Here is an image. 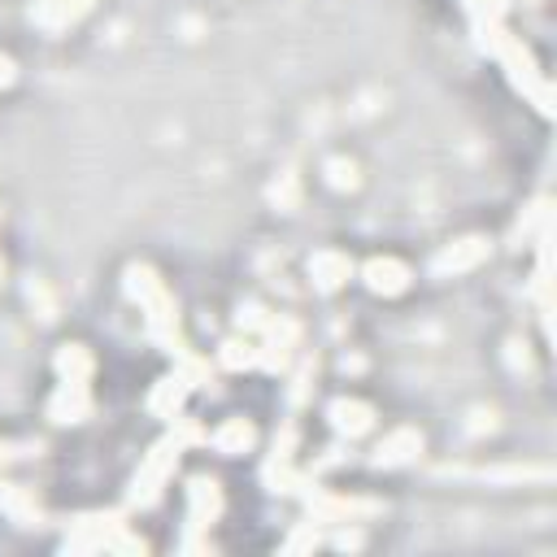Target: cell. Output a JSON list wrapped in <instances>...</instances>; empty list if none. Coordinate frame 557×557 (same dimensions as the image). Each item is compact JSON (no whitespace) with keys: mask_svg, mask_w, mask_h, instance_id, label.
I'll use <instances>...</instances> for the list:
<instances>
[{"mask_svg":"<svg viewBox=\"0 0 557 557\" xmlns=\"http://www.w3.org/2000/svg\"><path fill=\"white\" fill-rule=\"evenodd\" d=\"M470 26H474V48L487 52V57L505 70L509 87H513L522 100H531V104L548 117V113H553V87H548V78L540 74L535 52H531L505 22H470Z\"/></svg>","mask_w":557,"mask_h":557,"instance_id":"cell-1","label":"cell"},{"mask_svg":"<svg viewBox=\"0 0 557 557\" xmlns=\"http://www.w3.org/2000/svg\"><path fill=\"white\" fill-rule=\"evenodd\" d=\"M122 287H126V296L139 305L148 339H152L161 352L178 357V352L187 348V339H183V326H178V305H174V296H170L165 278H161L152 265H139V261H135V265H126Z\"/></svg>","mask_w":557,"mask_h":557,"instance_id":"cell-2","label":"cell"},{"mask_svg":"<svg viewBox=\"0 0 557 557\" xmlns=\"http://www.w3.org/2000/svg\"><path fill=\"white\" fill-rule=\"evenodd\" d=\"M183 453H187L183 440H178L174 431H165V435L139 457V470H135V479H131V487H126V505H131V509H152V505H161L165 483L174 479V466H178Z\"/></svg>","mask_w":557,"mask_h":557,"instance_id":"cell-3","label":"cell"},{"mask_svg":"<svg viewBox=\"0 0 557 557\" xmlns=\"http://www.w3.org/2000/svg\"><path fill=\"white\" fill-rule=\"evenodd\" d=\"M222 518V483L213 474H191L187 479V535H183V553L209 548V540H200L213 522Z\"/></svg>","mask_w":557,"mask_h":557,"instance_id":"cell-4","label":"cell"},{"mask_svg":"<svg viewBox=\"0 0 557 557\" xmlns=\"http://www.w3.org/2000/svg\"><path fill=\"white\" fill-rule=\"evenodd\" d=\"M300 500L309 505V518H318V522H366V518H379V513H383V500L326 492V487H318V483H309V487L300 492Z\"/></svg>","mask_w":557,"mask_h":557,"instance_id":"cell-5","label":"cell"},{"mask_svg":"<svg viewBox=\"0 0 557 557\" xmlns=\"http://www.w3.org/2000/svg\"><path fill=\"white\" fill-rule=\"evenodd\" d=\"M122 527H126V518H122L117 509L83 513V518H74V522L65 527L61 548H65V553H100V548H109V540H113Z\"/></svg>","mask_w":557,"mask_h":557,"instance_id":"cell-6","label":"cell"},{"mask_svg":"<svg viewBox=\"0 0 557 557\" xmlns=\"http://www.w3.org/2000/svg\"><path fill=\"white\" fill-rule=\"evenodd\" d=\"M487 257H492V244H487L483 235H461V239L444 244V248L431 257V274H435V278H457V274L479 270Z\"/></svg>","mask_w":557,"mask_h":557,"instance_id":"cell-7","label":"cell"},{"mask_svg":"<svg viewBox=\"0 0 557 557\" xmlns=\"http://www.w3.org/2000/svg\"><path fill=\"white\" fill-rule=\"evenodd\" d=\"M326 422H331V431L339 440H361V435H370L379 426V413H374V405H366L357 396H335L326 405Z\"/></svg>","mask_w":557,"mask_h":557,"instance_id":"cell-8","label":"cell"},{"mask_svg":"<svg viewBox=\"0 0 557 557\" xmlns=\"http://www.w3.org/2000/svg\"><path fill=\"white\" fill-rule=\"evenodd\" d=\"M48 418L57 426L87 422L91 418V387H87V379H61L57 392L48 396Z\"/></svg>","mask_w":557,"mask_h":557,"instance_id":"cell-9","label":"cell"},{"mask_svg":"<svg viewBox=\"0 0 557 557\" xmlns=\"http://www.w3.org/2000/svg\"><path fill=\"white\" fill-rule=\"evenodd\" d=\"M418 457H422V431H418V426H392V431L374 444L370 466H374V470H400V466H409V461H418Z\"/></svg>","mask_w":557,"mask_h":557,"instance_id":"cell-10","label":"cell"},{"mask_svg":"<svg viewBox=\"0 0 557 557\" xmlns=\"http://www.w3.org/2000/svg\"><path fill=\"white\" fill-rule=\"evenodd\" d=\"M91 4H96V0H35V4L26 9V17H30V26H39V30H48V35H61V30L78 26V22L91 13Z\"/></svg>","mask_w":557,"mask_h":557,"instance_id":"cell-11","label":"cell"},{"mask_svg":"<svg viewBox=\"0 0 557 557\" xmlns=\"http://www.w3.org/2000/svg\"><path fill=\"white\" fill-rule=\"evenodd\" d=\"M361 283H366V292H374V296H400V292H409L413 270H409L400 257H370V261L361 265Z\"/></svg>","mask_w":557,"mask_h":557,"instance_id":"cell-12","label":"cell"},{"mask_svg":"<svg viewBox=\"0 0 557 557\" xmlns=\"http://www.w3.org/2000/svg\"><path fill=\"white\" fill-rule=\"evenodd\" d=\"M348 278H352V257H348V252H339V248H318V252L309 257V283H313V292L331 296V292H339Z\"/></svg>","mask_w":557,"mask_h":557,"instance_id":"cell-13","label":"cell"},{"mask_svg":"<svg viewBox=\"0 0 557 557\" xmlns=\"http://www.w3.org/2000/svg\"><path fill=\"white\" fill-rule=\"evenodd\" d=\"M187 383H183V374L174 370V374H161L157 383H152V392H148V413L152 418H161V422H170V418H178L183 413V400H187Z\"/></svg>","mask_w":557,"mask_h":557,"instance_id":"cell-14","label":"cell"},{"mask_svg":"<svg viewBox=\"0 0 557 557\" xmlns=\"http://www.w3.org/2000/svg\"><path fill=\"white\" fill-rule=\"evenodd\" d=\"M0 513H9L17 527H39L44 522V509H39L35 492L22 487V483H9V479H0Z\"/></svg>","mask_w":557,"mask_h":557,"instance_id":"cell-15","label":"cell"},{"mask_svg":"<svg viewBox=\"0 0 557 557\" xmlns=\"http://www.w3.org/2000/svg\"><path fill=\"white\" fill-rule=\"evenodd\" d=\"M209 444L222 453V457H239V453H252L257 444V426L248 418H226L209 431Z\"/></svg>","mask_w":557,"mask_h":557,"instance_id":"cell-16","label":"cell"},{"mask_svg":"<svg viewBox=\"0 0 557 557\" xmlns=\"http://www.w3.org/2000/svg\"><path fill=\"white\" fill-rule=\"evenodd\" d=\"M261 483H265V492H274V496H300V492L313 483V474H309V470H296V466L283 461V457H270L265 470H261Z\"/></svg>","mask_w":557,"mask_h":557,"instance_id":"cell-17","label":"cell"},{"mask_svg":"<svg viewBox=\"0 0 557 557\" xmlns=\"http://www.w3.org/2000/svg\"><path fill=\"white\" fill-rule=\"evenodd\" d=\"M313 379H318V352L305 348V352H296L292 366H287V405H292V409H300V405L309 400Z\"/></svg>","mask_w":557,"mask_h":557,"instance_id":"cell-18","label":"cell"},{"mask_svg":"<svg viewBox=\"0 0 557 557\" xmlns=\"http://www.w3.org/2000/svg\"><path fill=\"white\" fill-rule=\"evenodd\" d=\"M544 226H553V200H548V196H540V200H531V205L522 209V218L513 222L509 244H513V248H527Z\"/></svg>","mask_w":557,"mask_h":557,"instance_id":"cell-19","label":"cell"},{"mask_svg":"<svg viewBox=\"0 0 557 557\" xmlns=\"http://www.w3.org/2000/svg\"><path fill=\"white\" fill-rule=\"evenodd\" d=\"M52 370H57L61 379H91V374H96V357H91L87 344H61V348L52 352Z\"/></svg>","mask_w":557,"mask_h":557,"instance_id":"cell-20","label":"cell"},{"mask_svg":"<svg viewBox=\"0 0 557 557\" xmlns=\"http://www.w3.org/2000/svg\"><path fill=\"white\" fill-rule=\"evenodd\" d=\"M218 366H222V370H257V344H252L248 335H231V339H222V348H218Z\"/></svg>","mask_w":557,"mask_h":557,"instance_id":"cell-21","label":"cell"},{"mask_svg":"<svg viewBox=\"0 0 557 557\" xmlns=\"http://www.w3.org/2000/svg\"><path fill=\"white\" fill-rule=\"evenodd\" d=\"M322 178H326V187H331V191H352V187L361 183V174H357V161H352V157H326V161H322Z\"/></svg>","mask_w":557,"mask_h":557,"instance_id":"cell-22","label":"cell"},{"mask_svg":"<svg viewBox=\"0 0 557 557\" xmlns=\"http://www.w3.org/2000/svg\"><path fill=\"white\" fill-rule=\"evenodd\" d=\"M261 339L283 344V348H300V322L292 313H270L265 326H261Z\"/></svg>","mask_w":557,"mask_h":557,"instance_id":"cell-23","label":"cell"},{"mask_svg":"<svg viewBox=\"0 0 557 557\" xmlns=\"http://www.w3.org/2000/svg\"><path fill=\"white\" fill-rule=\"evenodd\" d=\"M322 544V522L318 518H305L296 522V531L283 540V553H305V548H318Z\"/></svg>","mask_w":557,"mask_h":557,"instance_id":"cell-24","label":"cell"},{"mask_svg":"<svg viewBox=\"0 0 557 557\" xmlns=\"http://www.w3.org/2000/svg\"><path fill=\"white\" fill-rule=\"evenodd\" d=\"M174 370L183 374V383H187V387H200V383H209V361H205V357H196L191 348H183V352L174 357Z\"/></svg>","mask_w":557,"mask_h":557,"instance_id":"cell-25","label":"cell"},{"mask_svg":"<svg viewBox=\"0 0 557 557\" xmlns=\"http://www.w3.org/2000/svg\"><path fill=\"white\" fill-rule=\"evenodd\" d=\"M265 318H270V309H265L261 300H244V305L235 309V326H239L244 335H261Z\"/></svg>","mask_w":557,"mask_h":557,"instance_id":"cell-26","label":"cell"},{"mask_svg":"<svg viewBox=\"0 0 557 557\" xmlns=\"http://www.w3.org/2000/svg\"><path fill=\"white\" fill-rule=\"evenodd\" d=\"M461 9L470 22H505L509 0H461Z\"/></svg>","mask_w":557,"mask_h":557,"instance_id":"cell-27","label":"cell"},{"mask_svg":"<svg viewBox=\"0 0 557 557\" xmlns=\"http://www.w3.org/2000/svg\"><path fill=\"white\" fill-rule=\"evenodd\" d=\"M26 300L35 305L39 322H52V318H57V300H52V292L44 287V278H30V283H26Z\"/></svg>","mask_w":557,"mask_h":557,"instance_id":"cell-28","label":"cell"},{"mask_svg":"<svg viewBox=\"0 0 557 557\" xmlns=\"http://www.w3.org/2000/svg\"><path fill=\"white\" fill-rule=\"evenodd\" d=\"M270 200H274L278 209H296V205H300V183H296V174H278V183H270Z\"/></svg>","mask_w":557,"mask_h":557,"instance_id":"cell-29","label":"cell"},{"mask_svg":"<svg viewBox=\"0 0 557 557\" xmlns=\"http://www.w3.org/2000/svg\"><path fill=\"white\" fill-rule=\"evenodd\" d=\"M39 453V440L30 444V440H0V470L9 466V461H26V457H35Z\"/></svg>","mask_w":557,"mask_h":557,"instance_id":"cell-30","label":"cell"},{"mask_svg":"<svg viewBox=\"0 0 557 557\" xmlns=\"http://www.w3.org/2000/svg\"><path fill=\"white\" fill-rule=\"evenodd\" d=\"M292 448H296V422H283V426H278V435H274V453H270V457L292 461Z\"/></svg>","mask_w":557,"mask_h":557,"instance_id":"cell-31","label":"cell"},{"mask_svg":"<svg viewBox=\"0 0 557 557\" xmlns=\"http://www.w3.org/2000/svg\"><path fill=\"white\" fill-rule=\"evenodd\" d=\"M505 357H509V366H513V370H531V357H527V344H518V339H509V344H505Z\"/></svg>","mask_w":557,"mask_h":557,"instance_id":"cell-32","label":"cell"},{"mask_svg":"<svg viewBox=\"0 0 557 557\" xmlns=\"http://www.w3.org/2000/svg\"><path fill=\"white\" fill-rule=\"evenodd\" d=\"M339 527H344V531H339L331 544H335V548H361V531H352V522H339Z\"/></svg>","mask_w":557,"mask_h":557,"instance_id":"cell-33","label":"cell"},{"mask_svg":"<svg viewBox=\"0 0 557 557\" xmlns=\"http://www.w3.org/2000/svg\"><path fill=\"white\" fill-rule=\"evenodd\" d=\"M17 83V61L9 52H0V87H13Z\"/></svg>","mask_w":557,"mask_h":557,"instance_id":"cell-34","label":"cell"},{"mask_svg":"<svg viewBox=\"0 0 557 557\" xmlns=\"http://www.w3.org/2000/svg\"><path fill=\"white\" fill-rule=\"evenodd\" d=\"M344 457H348V453H344V448H322V457H318V461H313V470H326V466H339V461H344ZM313 470H309V474H313Z\"/></svg>","mask_w":557,"mask_h":557,"instance_id":"cell-35","label":"cell"},{"mask_svg":"<svg viewBox=\"0 0 557 557\" xmlns=\"http://www.w3.org/2000/svg\"><path fill=\"white\" fill-rule=\"evenodd\" d=\"M0 278H4V261H0Z\"/></svg>","mask_w":557,"mask_h":557,"instance_id":"cell-36","label":"cell"},{"mask_svg":"<svg viewBox=\"0 0 557 557\" xmlns=\"http://www.w3.org/2000/svg\"><path fill=\"white\" fill-rule=\"evenodd\" d=\"M527 4H540V0H527Z\"/></svg>","mask_w":557,"mask_h":557,"instance_id":"cell-37","label":"cell"}]
</instances>
